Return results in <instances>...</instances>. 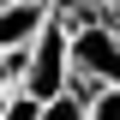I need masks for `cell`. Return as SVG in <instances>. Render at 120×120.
<instances>
[{
    "instance_id": "5",
    "label": "cell",
    "mask_w": 120,
    "mask_h": 120,
    "mask_svg": "<svg viewBox=\"0 0 120 120\" xmlns=\"http://www.w3.org/2000/svg\"><path fill=\"white\" fill-rule=\"evenodd\" d=\"M0 120H42V102H36L30 90L6 84V90H0Z\"/></svg>"
},
{
    "instance_id": "9",
    "label": "cell",
    "mask_w": 120,
    "mask_h": 120,
    "mask_svg": "<svg viewBox=\"0 0 120 120\" xmlns=\"http://www.w3.org/2000/svg\"><path fill=\"white\" fill-rule=\"evenodd\" d=\"M48 6H54V0H48Z\"/></svg>"
},
{
    "instance_id": "1",
    "label": "cell",
    "mask_w": 120,
    "mask_h": 120,
    "mask_svg": "<svg viewBox=\"0 0 120 120\" xmlns=\"http://www.w3.org/2000/svg\"><path fill=\"white\" fill-rule=\"evenodd\" d=\"M66 84H72V48H66V30L48 18V24L30 36V48H24V72H18V90H30L36 102H48V96H60Z\"/></svg>"
},
{
    "instance_id": "7",
    "label": "cell",
    "mask_w": 120,
    "mask_h": 120,
    "mask_svg": "<svg viewBox=\"0 0 120 120\" xmlns=\"http://www.w3.org/2000/svg\"><path fill=\"white\" fill-rule=\"evenodd\" d=\"M90 6H96V24H114L120 30V0H90Z\"/></svg>"
},
{
    "instance_id": "8",
    "label": "cell",
    "mask_w": 120,
    "mask_h": 120,
    "mask_svg": "<svg viewBox=\"0 0 120 120\" xmlns=\"http://www.w3.org/2000/svg\"><path fill=\"white\" fill-rule=\"evenodd\" d=\"M0 90H6V66H0Z\"/></svg>"
},
{
    "instance_id": "6",
    "label": "cell",
    "mask_w": 120,
    "mask_h": 120,
    "mask_svg": "<svg viewBox=\"0 0 120 120\" xmlns=\"http://www.w3.org/2000/svg\"><path fill=\"white\" fill-rule=\"evenodd\" d=\"M90 120H120V84H90Z\"/></svg>"
},
{
    "instance_id": "4",
    "label": "cell",
    "mask_w": 120,
    "mask_h": 120,
    "mask_svg": "<svg viewBox=\"0 0 120 120\" xmlns=\"http://www.w3.org/2000/svg\"><path fill=\"white\" fill-rule=\"evenodd\" d=\"M42 120H90V84L72 78L60 96H48V102H42Z\"/></svg>"
},
{
    "instance_id": "2",
    "label": "cell",
    "mask_w": 120,
    "mask_h": 120,
    "mask_svg": "<svg viewBox=\"0 0 120 120\" xmlns=\"http://www.w3.org/2000/svg\"><path fill=\"white\" fill-rule=\"evenodd\" d=\"M66 48H72V78L84 84H120V30L114 24H78L66 30Z\"/></svg>"
},
{
    "instance_id": "3",
    "label": "cell",
    "mask_w": 120,
    "mask_h": 120,
    "mask_svg": "<svg viewBox=\"0 0 120 120\" xmlns=\"http://www.w3.org/2000/svg\"><path fill=\"white\" fill-rule=\"evenodd\" d=\"M48 24V0H0V54L30 48V36Z\"/></svg>"
}]
</instances>
